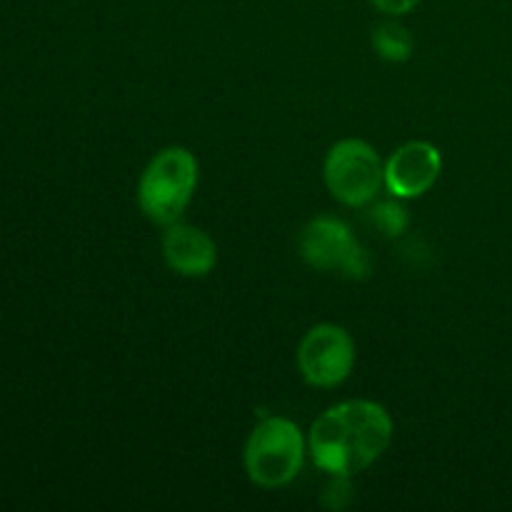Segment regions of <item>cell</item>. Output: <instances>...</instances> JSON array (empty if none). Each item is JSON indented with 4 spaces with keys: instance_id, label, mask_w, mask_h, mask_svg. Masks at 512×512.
<instances>
[{
    "instance_id": "cell-1",
    "label": "cell",
    "mask_w": 512,
    "mask_h": 512,
    "mask_svg": "<svg viewBox=\"0 0 512 512\" xmlns=\"http://www.w3.org/2000/svg\"><path fill=\"white\" fill-rule=\"evenodd\" d=\"M393 440V420L373 400H348L325 410L310 428L308 448L315 465L335 478L370 468Z\"/></svg>"
},
{
    "instance_id": "cell-2",
    "label": "cell",
    "mask_w": 512,
    "mask_h": 512,
    "mask_svg": "<svg viewBox=\"0 0 512 512\" xmlns=\"http://www.w3.org/2000/svg\"><path fill=\"white\" fill-rule=\"evenodd\" d=\"M198 185V160L188 148H165L143 170L138 183V205L155 225L178 223Z\"/></svg>"
},
{
    "instance_id": "cell-3",
    "label": "cell",
    "mask_w": 512,
    "mask_h": 512,
    "mask_svg": "<svg viewBox=\"0 0 512 512\" xmlns=\"http://www.w3.org/2000/svg\"><path fill=\"white\" fill-rule=\"evenodd\" d=\"M245 470L260 488H283L293 483L305 460V440L288 418H265L245 443Z\"/></svg>"
},
{
    "instance_id": "cell-4",
    "label": "cell",
    "mask_w": 512,
    "mask_h": 512,
    "mask_svg": "<svg viewBox=\"0 0 512 512\" xmlns=\"http://www.w3.org/2000/svg\"><path fill=\"white\" fill-rule=\"evenodd\" d=\"M323 175L335 200L358 208L378 198L385 185V163L365 140L345 138L325 155Z\"/></svg>"
},
{
    "instance_id": "cell-5",
    "label": "cell",
    "mask_w": 512,
    "mask_h": 512,
    "mask_svg": "<svg viewBox=\"0 0 512 512\" xmlns=\"http://www.w3.org/2000/svg\"><path fill=\"white\" fill-rule=\"evenodd\" d=\"M300 258L323 273H343L350 280H365L373 270L368 250L358 243L353 230L333 215H318L298 238Z\"/></svg>"
},
{
    "instance_id": "cell-6",
    "label": "cell",
    "mask_w": 512,
    "mask_h": 512,
    "mask_svg": "<svg viewBox=\"0 0 512 512\" xmlns=\"http://www.w3.org/2000/svg\"><path fill=\"white\" fill-rule=\"evenodd\" d=\"M355 343L338 325H315L298 345V368L305 383L315 388H335L353 373Z\"/></svg>"
},
{
    "instance_id": "cell-7",
    "label": "cell",
    "mask_w": 512,
    "mask_h": 512,
    "mask_svg": "<svg viewBox=\"0 0 512 512\" xmlns=\"http://www.w3.org/2000/svg\"><path fill=\"white\" fill-rule=\"evenodd\" d=\"M440 170V150L425 140H413L395 150L385 163V188L398 198H420L438 183Z\"/></svg>"
},
{
    "instance_id": "cell-8",
    "label": "cell",
    "mask_w": 512,
    "mask_h": 512,
    "mask_svg": "<svg viewBox=\"0 0 512 512\" xmlns=\"http://www.w3.org/2000/svg\"><path fill=\"white\" fill-rule=\"evenodd\" d=\"M165 263L185 278H203L218 263V245L193 225L173 223L163 235Z\"/></svg>"
},
{
    "instance_id": "cell-9",
    "label": "cell",
    "mask_w": 512,
    "mask_h": 512,
    "mask_svg": "<svg viewBox=\"0 0 512 512\" xmlns=\"http://www.w3.org/2000/svg\"><path fill=\"white\" fill-rule=\"evenodd\" d=\"M373 48L380 58L403 63V60H408L413 55V35L403 25L388 20V23H380L373 30Z\"/></svg>"
},
{
    "instance_id": "cell-10",
    "label": "cell",
    "mask_w": 512,
    "mask_h": 512,
    "mask_svg": "<svg viewBox=\"0 0 512 512\" xmlns=\"http://www.w3.org/2000/svg\"><path fill=\"white\" fill-rule=\"evenodd\" d=\"M370 220L383 230L385 235H400L405 228H408V210L398 203H390V200H383V203L373 205L370 210Z\"/></svg>"
},
{
    "instance_id": "cell-11",
    "label": "cell",
    "mask_w": 512,
    "mask_h": 512,
    "mask_svg": "<svg viewBox=\"0 0 512 512\" xmlns=\"http://www.w3.org/2000/svg\"><path fill=\"white\" fill-rule=\"evenodd\" d=\"M380 13L385 15H405L420 3V0H370Z\"/></svg>"
}]
</instances>
